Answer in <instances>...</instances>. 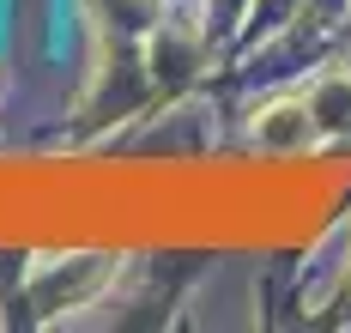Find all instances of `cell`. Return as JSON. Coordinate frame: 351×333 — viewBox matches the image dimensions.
I'll use <instances>...</instances> for the list:
<instances>
[{
  "label": "cell",
  "instance_id": "3",
  "mask_svg": "<svg viewBox=\"0 0 351 333\" xmlns=\"http://www.w3.org/2000/svg\"><path fill=\"white\" fill-rule=\"evenodd\" d=\"M346 285H351V273H346Z\"/></svg>",
  "mask_w": 351,
  "mask_h": 333
},
{
  "label": "cell",
  "instance_id": "2",
  "mask_svg": "<svg viewBox=\"0 0 351 333\" xmlns=\"http://www.w3.org/2000/svg\"><path fill=\"white\" fill-rule=\"evenodd\" d=\"M303 103L315 115V134H351V73H327Z\"/></svg>",
  "mask_w": 351,
  "mask_h": 333
},
{
  "label": "cell",
  "instance_id": "1",
  "mask_svg": "<svg viewBox=\"0 0 351 333\" xmlns=\"http://www.w3.org/2000/svg\"><path fill=\"white\" fill-rule=\"evenodd\" d=\"M254 140L267 151H297L315 140V115L303 97H279V103H267V110L254 115Z\"/></svg>",
  "mask_w": 351,
  "mask_h": 333
}]
</instances>
